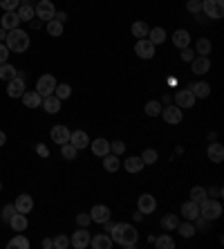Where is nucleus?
Returning <instances> with one entry per match:
<instances>
[{
	"mask_svg": "<svg viewBox=\"0 0 224 249\" xmlns=\"http://www.w3.org/2000/svg\"><path fill=\"white\" fill-rule=\"evenodd\" d=\"M110 238L119 247L135 249L139 243V231H137V227L130 225V222H115V227L110 229Z\"/></svg>",
	"mask_w": 224,
	"mask_h": 249,
	"instance_id": "f257e3e1",
	"label": "nucleus"
},
{
	"mask_svg": "<svg viewBox=\"0 0 224 249\" xmlns=\"http://www.w3.org/2000/svg\"><path fill=\"white\" fill-rule=\"evenodd\" d=\"M29 43H32V38H29V34L25 32V29L16 27V29H9V32H7L5 45L9 47V52H16V54L27 52V50H29Z\"/></svg>",
	"mask_w": 224,
	"mask_h": 249,
	"instance_id": "f03ea898",
	"label": "nucleus"
},
{
	"mask_svg": "<svg viewBox=\"0 0 224 249\" xmlns=\"http://www.w3.org/2000/svg\"><path fill=\"white\" fill-rule=\"evenodd\" d=\"M200 215L202 218H207L208 222L218 220L220 215H222V202L215 200V197H207V200H202L200 202Z\"/></svg>",
	"mask_w": 224,
	"mask_h": 249,
	"instance_id": "7ed1b4c3",
	"label": "nucleus"
},
{
	"mask_svg": "<svg viewBox=\"0 0 224 249\" xmlns=\"http://www.w3.org/2000/svg\"><path fill=\"white\" fill-rule=\"evenodd\" d=\"M34 14L40 23H50L54 18V14H56V7H54L52 0H38L34 7Z\"/></svg>",
	"mask_w": 224,
	"mask_h": 249,
	"instance_id": "20e7f679",
	"label": "nucleus"
},
{
	"mask_svg": "<svg viewBox=\"0 0 224 249\" xmlns=\"http://www.w3.org/2000/svg\"><path fill=\"white\" fill-rule=\"evenodd\" d=\"M202 12L211 20H220L224 18V0H202Z\"/></svg>",
	"mask_w": 224,
	"mask_h": 249,
	"instance_id": "39448f33",
	"label": "nucleus"
},
{
	"mask_svg": "<svg viewBox=\"0 0 224 249\" xmlns=\"http://www.w3.org/2000/svg\"><path fill=\"white\" fill-rule=\"evenodd\" d=\"M25 90H27V86H25V74L23 72H16V76H14L12 81H7V97L20 99Z\"/></svg>",
	"mask_w": 224,
	"mask_h": 249,
	"instance_id": "423d86ee",
	"label": "nucleus"
},
{
	"mask_svg": "<svg viewBox=\"0 0 224 249\" xmlns=\"http://www.w3.org/2000/svg\"><path fill=\"white\" fill-rule=\"evenodd\" d=\"M161 117H164V122H166L168 126H177V124H182V119H184V110L175 104H168L166 108H161Z\"/></svg>",
	"mask_w": 224,
	"mask_h": 249,
	"instance_id": "0eeeda50",
	"label": "nucleus"
},
{
	"mask_svg": "<svg viewBox=\"0 0 224 249\" xmlns=\"http://www.w3.org/2000/svg\"><path fill=\"white\" fill-rule=\"evenodd\" d=\"M90 238H92V233L87 231V227H79V229L69 236V247H74V249L90 247Z\"/></svg>",
	"mask_w": 224,
	"mask_h": 249,
	"instance_id": "6e6552de",
	"label": "nucleus"
},
{
	"mask_svg": "<svg viewBox=\"0 0 224 249\" xmlns=\"http://www.w3.org/2000/svg\"><path fill=\"white\" fill-rule=\"evenodd\" d=\"M54 88H56V79H54V74L38 76V81H36V92H38L40 97H50V94H54Z\"/></svg>",
	"mask_w": 224,
	"mask_h": 249,
	"instance_id": "1a4fd4ad",
	"label": "nucleus"
},
{
	"mask_svg": "<svg viewBox=\"0 0 224 249\" xmlns=\"http://www.w3.org/2000/svg\"><path fill=\"white\" fill-rule=\"evenodd\" d=\"M155 50H157V45H153L148 38H137V43H135V54L139 58H144V61H150V58L155 56Z\"/></svg>",
	"mask_w": 224,
	"mask_h": 249,
	"instance_id": "9d476101",
	"label": "nucleus"
},
{
	"mask_svg": "<svg viewBox=\"0 0 224 249\" xmlns=\"http://www.w3.org/2000/svg\"><path fill=\"white\" fill-rule=\"evenodd\" d=\"M137 211H141L144 215H150L157 211V197L150 193H141L137 197Z\"/></svg>",
	"mask_w": 224,
	"mask_h": 249,
	"instance_id": "9b49d317",
	"label": "nucleus"
},
{
	"mask_svg": "<svg viewBox=\"0 0 224 249\" xmlns=\"http://www.w3.org/2000/svg\"><path fill=\"white\" fill-rule=\"evenodd\" d=\"M195 94L190 92V88H186V90H177L175 92V106H179L182 110H186V108H195Z\"/></svg>",
	"mask_w": 224,
	"mask_h": 249,
	"instance_id": "f8f14e48",
	"label": "nucleus"
},
{
	"mask_svg": "<svg viewBox=\"0 0 224 249\" xmlns=\"http://www.w3.org/2000/svg\"><path fill=\"white\" fill-rule=\"evenodd\" d=\"M90 218H92V222H97V225H103L105 220L112 218V211H110V207H105V204H94V207L90 209Z\"/></svg>",
	"mask_w": 224,
	"mask_h": 249,
	"instance_id": "ddd939ff",
	"label": "nucleus"
},
{
	"mask_svg": "<svg viewBox=\"0 0 224 249\" xmlns=\"http://www.w3.org/2000/svg\"><path fill=\"white\" fill-rule=\"evenodd\" d=\"M69 133H72V130H69L65 124H56V126L50 130V137H52L54 144L61 146V144H68L69 142Z\"/></svg>",
	"mask_w": 224,
	"mask_h": 249,
	"instance_id": "4468645a",
	"label": "nucleus"
},
{
	"mask_svg": "<svg viewBox=\"0 0 224 249\" xmlns=\"http://www.w3.org/2000/svg\"><path fill=\"white\" fill-rule=\"evenodd\" d=\"M179 215H182L184 220L195 222V218H200V204L193 202V200H186V202L179 207Z\"/></svg>",
	"mask_w": 224,
	"mask_h": 249,
	"instance_id": "2eb2a0df",
	"label": "nucleus"
},
{
	"mask_svg": "<svg viewBox=\"0 0 224 249\" xmlns=\"http://www.w3.org/2000/svg\"><path fill=\"white\" fill-rule=\"evenodd\" d=\"M190 72L197 74V76L208 74V72H211V58L208 56H195L193 61H190Z\"/></svg>",
	"mask_w": 224,
	"mask_h": 249,
	"instance_id": "dca6fc26",
	"label": "nucleus"
},
{
	"mask_svg": "<svg viewBox=\"0 0 224 249\" xmlns=\"http://www.w3.org/2000/svg\"><path fill=\"white\" fill-rule=\"evenodd\" d=\"M172 45L177 47V50H184V47H190V41H193V36L189 34V29H175V34L171 36Z\"/></svg>",
	"mask_w": 224,
	"mask_h": 249,
	"instance_id": "f3484780",
	"label": "nucleus"
},
{
	"mask_svg": "<svg viewBox=\"0 0 224 249\" xmlns=\"http://www.w3.org/2000/svg\"><path fill=\"white\" fill-rule=\"evenodd\" d=\"M14 207H16L18 213H32V209H34V197L27 196V193H20V196L16 197V202H14Z\"/></svg>",
	"mask_w": 224,
	"mask_h": 249,
	"instance_id": "a211bd4d",
	"label": "nucleus"
},
{
	"mask_svg": "<svg viewBox=\"0 0 224 249\" xmlns=\"http://www.w3.org/2000/svg\"><path fill=\"white\" fill-rule=\"evenodd\" d=\"M69 144H74L79 151H83V148H87L90 146V135L86 133V130H72L69 133Z\"/></svg>",
	"mask_w": 224,
	"mask_h": 249,
	"instance_id": "6ab92c4d",
	"label": "nucleus"
},
{
	"mask_svg": "<svg viewBox=\"0 0 224 249\" xmlns=\"http://www.w3.org/2000/svg\"><path fill=\"white\" fill-rule=\"evenodd\" d=\"M112 238H110V233H94L92 238H90V247L92 249H112Z\"/></svg>",
	"mask_w": 224,
	"mask_h": 249,
	"instance_id": "aec40b11",
	"label": "nucleus"
},
{
	"mask_svg": "<svg viewBox=\"0 0 224 249\" xmlns=\"http://www.w3.org/2000/svg\"><path fill=\"white\" fill-rule=\"evenodd\" d=\"M207 155L213 164H222L224 162V146L220 144V142H213V144H208Z\"/></svg>",
	"mask_w": 224,
	"mask_h": 249,
	"instance_id": "412c9836",
	"label": "nucleus"
},
{
	"mask_svg": "<svg viewBox=\"0 0 224 249\" xmlns=\"http://www.w3.org/2000/svg\"><path fill=\"white\" fill-rule=\"evenodd\" d=\"M90 148L97 157H103L110 153V142L105 137H99V139H90Z\"/></svg>",
	"mask_w": 224,
	"mask_h": 249,
	"instance_id": "4be33fe9",
	"label": "nucleus"
},
{
	"mask_svg": "<svg viewBox=\"0 0 224 249\" xmlns=\"http://www.w3.org/2000/svg\"><path fill=\"white\" fill-rule=\"evenodd\" d=\"M123 168H126V173H132V175H137V173H141L146 168V164L141 162V157H126L123 160Z\"/></svg>",
	"mask_w": 224,
	"mask_h": 249,
	"instance_id": "5701e85b",
	"label": "nucleus"
},
{
	"mask_svg": "<svg viewBox=\"0 0 224 249\" xmlns=\"http://www.w3.org/2000/svg\"><path fill=\"white\" fill-rule=\"evenodd\" d=\"M20 99H23L25 108H32V110H34V108H40V104H43V97H40L36 90H25Z\"/></svg>",
	"mask_w": 224,
	"mask_h": 249,
	"instance_id": "b1692460",
	"label": "nucleus"
},
{
	"mask_svg": "<svg viewBox=\"0 0 224 249\" xmlns=\"http://www.w3.org/2000/svg\"><path fill=\"white\" fill-rule=\"evenodd\" d=\"M40 108H43L45 112H50V115H56V112H61V99H58L56 94L43 97V104H40Z\"/></svg>",
	"mask_w": 224,
	"mask_h": 249,
	"instance_id": "393cba45",
	"label": "nucleus"
},
{
	"mask_svg": "<svg viewBox=\"0 0 224 249\" xmlns=\"http://www.w3.org/2000/svg\"><path fill=\"white\" fill-rule=\"evenodd\" d=\"M0 27L7 29V32L20 27V18H18V14L16 12H5V16L0 18Z\"/></svg>",
	"mask_w": 224,
	"mask_h": 249,
	"instance_id": "a878e982",
	"label": "nucleus"
},
{
	"mask_svg": "<svg viewBox=\"0 0 224 249\" xmlns=\"http://www.w3.org/2000/svg\"><path fill=\"white\" fill-rule=\"evenodd\" d=\"M119 168H121V157L119 155H112V153L103 155V171L105 173H117Z\"/></svg>",
	"mask_w": 224,
	"mask_h": 249,
	"instance_id": "bb28decb",
	"label": "nucleus"
},
{
	"mask_svg": "<svg viewBox=\"0 0 224 249\" xmlns=\"http://www.w3.org/2000/svg\"><path fill=\"white\" fill-rule=\"evenodd\" d=\"M190 92L195 94V99H208L211 97V83L207 81H197L190 86Z\"/></svg>",
	"mask_w": 224,
	"mask_h": 249,
	"instance_id": "cd10ccee",
	"label": "nucleus"
},
{
	"mask_svg": "<svg viewBox=\"0 0 224 249\" xmlns=\"http://www.w3.org/2000/svg\"><path fill=\"white\" fill-rule=\"evenodd\" d=\"M9 227H12L14 231H25V229L29 227L27 215H25V213H18V211H16V213L9 218Z\"/></svg>",
	"mask_w": 224,
	"mask_h": 249,
	"instance_id": "c85d7f7f",
	"label": "nucleus"
},
{
	"mask_svg": "<svg viewBox=\"0 0 224 249\" xmlns=\"http://www.w3.org/2000/svg\"><path fill=\"white\" fill-rule=\"evenodd\" d=\"M16 14H18V18H20V23H32V18H36L34 7L29 5V2H20Z\"/></svg>",
	"mask_w": 224,
	"mask_h": 249,
	"instance_id": "c756f323",
	"label": "nucleus"
},
{
	"mask_svg": "<svg viewBox=\"0 0 224 249\" xmlns=\"http://www.w3.org/2000/svg\"><path fill=\"white\" fill-rule=\"evenodd\" d=\"M175 231L179 233L182 238H193L197 233V227H195V222H190V220H179V225H177V229Z\"/></svg>",
	"mask_w": 224,
	"mask_h": 249,
	"instance_id": "7c9ffc66",
	"label": "nucleus"
},
{
	"mask_svg": "<svg viewBox=\"0 0 224 249\" xmlns=\"http://www.w3.org/2000/svg\"><path fill=\"white\" fill-rule=\"evenodd\" d=\"M146 38H148L153 45H161V43L168 38V34H166V29H164V27H153L148 32V36H146Z\"/></svg>",
	"mask_w": 224,
	"mask_h": 249,
	"instance_id": "2f4dec72",
	"label": "nucleus"
},
{
	"mask_svg": "<svg viewBox=\"0 0 224 249\" xmlns=\"http://www.w3.org/2000/svg\"><path fill=\"white\" fill-rule=\"evenodd\" d=\"M153 245L157 249H175V238L171 233H161V236L153 238Z\"/></svg>",
	"mask_w": 224,
	"mask_h": 249,
	"instance_id": "473e14b6",
	"label": "nucleus"
},
{
	"mask_svg": "<svg viewBox=\"0 0 224 249\" xmlns=\"http://www.w3.org/2000/svg\"><path fill=\"white\" fill-rule=\"evenodd\" d=\"M7 247L9 249H29V240H27V236H25L23 231H16V236L7 243Z\"/></svg>",
	"mask_w": 224,
	"mask_h": 249,
	"instance_id": "72a5a7b5",
	"label": "nucleus"
},
{
	"mask_svg": "<svg viewBox=\"0 0 224 249\" xmlns=\"http://www.w3.org/2000/svg\"><path fill=\"white\" fill-rule=\"evenodd\" d=\"M159 225H161V229H164V231H175V229H177V225H179V215L166 213L159 220Z\"/></svg>",
	"mask_w": 224,
	"mask_h": 249,
	"instance_id": "f704fd0d",
	"label": "nucleus"
},
{
	"mask_svg": "<svg viewBox=\"0 0 224 249\" xmlns=\"http://www.w3.org/2000/svg\"><path fill=\"white\" fill-rule=\"evenodd\" d=\"M211 50H213V45H211V41H208V38H204V36H202V38H197V41H195V54H197V56H208V54H211Z\"/></svg>",
	"mask_w": 224,
	"mask_h": 249,
	"instance_id": "c9c22d12",
	"label": "nucleus"
},
{
	"mask_svg": "<svg viewBox=\"0 0 224 249\" xmlns=\"http://www.w3.org/2000/svg\"><path fill=\"white\" fill-rule=\"evenodd\" d=\"M130 32H132V36H135V38H146V36H148V32H150V27L144 23V20H135V23H132V27H130Z\"/></svg>",
	"mask_w": 224,
	"mask_h": 249,
	"instance_id": "e433bc0d",
	"label": "nucleus"
},
{
	"mask_svg": "<svg viewBox=\"0 0 224 249\" xmlns=\"http://www.w3.org/2000/svg\"><path fill=\"white\" fill-rule=\"evenodd\" d=\"M161 101H157V99H150V101H146V106H144V112L148 117H159L161 115Z\"/></svg>",
	"mask_w": 224,
	"mask_h": 249,
	"instance_id": "4c0bfd02",
	"label": "nucleus"
},
{
	"mask_svg": "<svg viewBox=\"0 0 224 249\" xmlns=\"http://www.w3.org/2000/svg\"><path fill=\"white\" fill-rule=\"evenodd\" d=\"M61 155H63V160H68V162H74L76 155H79V148H76L74 144H61Z\"/></svg>",
	"mask_w": 224,
	"mask_h": 249,
	"instance_id": "58836bf2",
	"label": "nucleus"
},
{
	"mask_svg": "<svg viewBox=\"0 0 224 249\" xmlns=\"http://www.w3.org/2000/svg\"><path fill=\"white\" fill-rule=\"evenodd\" d=\"M141 162H144L146 166H153V164L159 162V153H157L155 148H144V153H141Z\"/></svg>",
	"mask_w": 224,
	"mask_h": 249,
	"instance_id": "ea45409f",
	"label": "nucleus"
},
{
	"mask_svg": "<svg viewBox=\"0 0 224 249\" xmlns=\"http://www.w3.org/2000/svg\"><path fill=\"white\" fill-rule=\"evenodd\" d=\"M45 29H47V34L54 36V38H58V36H63V23H58L56 18H52L50 23H45Z\"/></svg>",
	"mask_w": 224,
	"mask_h": 249,
	"instance_id": "a19ab883",
	"label": "nucleus"
},
{
	"mask_svg": "<svg viewBox=\"0 0 224 249\" xmlns=\"http://www.w3.org/2000/svg\"><path fill=\"white\" fill-rule=\"evenodd\" d=\"M16 72H18V70L14 68L12 63H2V65H0V79H2V81H12L14 76H16Z\"/></svg>",
	"mask_w": 224,
	"mask_h": 249,
	"instance_id": "79ce46f5",
	"label": "nucleus"
},
{
	"mask_svg": "<svg viewBox=\"0 0 224 249\" xmlns=\"http://www.w3.org/2000/svg\"><path fill=\"white\" fill-rule=\"evenodd\" d=\"M54 94H56L61 101H65V99L72 97V88H69L68 83H56V88H54Z\"/></svg>",
	"mask_w": 224,
	"mask_h": 249,
	"instance_id": "37998d69",
	"label": "nucleus"
},
{
	"mask_svg": "<svg viewBox=\"0 0 224 249\" xmlns=\"http://www.w3.org/2000/svg\"><path fill=\"white\" fill-rule=\"evenodd\" d=\"M207 189H204V186H193V189H190V200H193V202H197L200 204L202 200H207Z\"/></svg>",
	"mask_w": 224,
	"mask_h": 249,
	"instance_id": "c03bdc74",
	"label": "nucleus"
},
{
	"mask_svg": "<svg viewBox=\"0 0 224 249\" xmlns=\"http://www.w3.org/2000/svg\"><path fill=\"white\" fill-rule=\"evenodd\" d=\"M69 247V236L68 233H58L54 238V249H68Z\"/></svg>",
	"mask_w": 224,
	"mask_h": 249,
	"instance_id": "a18cd8bd",
	"label": "nucleus"
},
{
	"mask_svg": "<svg viewBox=\"0 0 224 249\" xmlns=\"http://www.w3.org/2000/svg\"><path fill=\"white\" fill-rule=\"evenodd\" d=\"M110 153H112V155H123V153H126V144H123V142H121V139H117V142H110Z\"/></svg>",
	"mask_w": 224,
	"mask_h": 249,
	"instance_id": "49530a36",
	"label": "nucleus"
},
{
	"mask_svg": "<svg viewBox=\"0 0 224 249\" xmlns=\"http://www.w3.org/2000/svg\"><path fill=\"white\" fill-rule=\"evenodd\" d=\"M14 213H16V207H14V204H7V207L0 209V220L9 222V218H12Z\"/></svg>",
	"mask_w": 224,
	"mask_h": 249,
	"instance_id": "de8ad7c7",
	"label": "nucleus"
},
{
	"mask_svg": "<svg viewBox=\"0 0 224 249\" xmlns=\"http://www.w3.org/2000/svg\"><path fill=\"white\" fill-rule=\"evenodd\" d=\"M20 2H23V0H0V7H2L5 12H16Z\"/></svg>",
	"mask_w": 224,
	"mask_h": 249,
	"instance_id": "09e8293b",
	"label": "nucleus"
},
{
	"mask_svg": "<svg viewBox=\"0 0 224 249\" xmlns=\"http://www.w3.org/2000/svg\"><path fill=\"white\" fill-rule=\"evenodd\" d=\"M186 12L200 14L202 12V0H186Z\"/></svg>",
	"mask_w": 224,
	"mask_h": 249,
	"instance_id": "8fccbe9b",
	"label": "nucleus"
},
{
	"mask_svg": "<svg viewBox=\"0 0 224 249\" xmlns=\"http://www.w3.org/2000/svg\"><path fill=\"white\" fill-rule=\"evenodd\" d=\"M76 225H79V227H90V225H92L90 211H87V213H79V215H76Z\"/></svg>",
	"mask_w": 224,
	"mask_h": 249,
	"instance_id": "3c124183",
	"label": "nucleus"
},
{
	"mask_svg": "<svg viewBox=\"0 0 224 249\" xmlns=\"http://www.w3.org/2000/svg\"><path fill=\"white\" fill-rule=\"evenodd\" d=\"M179 56H182V61H184V63H190V61L195 58V56H193V50H190V47H184Z\"/></svg>",
	"mask_w": 224,
	"mask_h": 249,
	"instance_id": "603ef678",
	"label": "nucleus"
},
{
	"mask_svg": "<svg viewBox=\"0 0 224 249\" xmlns=\"http://www.w3.org/2000/svg\"><path fill=\"white\" fill-rule=\"evenodd\" d=\"M7 58H9V47L5 43H0V65L7 63Z\"/></svg>",
	"mask_w": 224,
	"mask_h": 249,
	"instance_id": "864d4df0",
	"label": "nucleus"
},
{
	"mask_svg": "<svg viewBox=\"0 0 224 249\" xmlns=\"http://www.w3.org/2000/svg\"><path fill=\"white\" fill-rule=\"evenodd\" d=\"M207 196H208V197H215V200H220V197H222V186H211V189L207 191Z\"/></svg>",
	"mask_w": 224,
	"mask_h": 249,
	"instance_id": "5fc2aeb1",
	"label": "nucleus"
},
{
	"mask_svg": "<svg viewBox=\"0 0 224 249\" xmlns=\"http://www.w3.org/2000/svg\"><path fill=\"white\" fill-rule=\"evenodd\" d=\"M36 155L38 157H50V148L45 144H36Z\"/></svg>",
	"mask_w": 224,
	"mask_h": 249,
	"instance_id": "6e6d98bb",
	"label": "nucleus"
},
{
	"mask_svg": "<svg viewBox=\"0 0 224 249\" xmlns=\"http://www.w3.org/2000/svg\"><path fill=\"white\" fill-rule=\"evenodd\" d=\"M54 18H56L58 23L65 25V20H68V12H56V14H54Z\"/></svg>",
	"mask_w": 224,
	"mask_h": 249,
	"instance_id": "4d7b16f0",
	"label": "nucleus"
},
{
	"mask_svg": "<svg viewBox=\"0 0 224 249\" xmlns=\"http://www.w3.org/2000/svg\"><path fill=\"white\" fill-rule=\"evenodd\" d=\"M43 247H45V249H52L54 247V240H52V238H45V240H43Z\"/></svg>",
	"mask_w": 224,
	"mask_h": 249,
	"instance_id": "13d9d810",
	"label": "nucleus"
},
{
	"mask_svg": "<svg viewBox=\"0 0 224 249\" xmlns=\"http://www.w3.org/2000/svg\"><path fill=\"white\" fill-rule=\"evenodd\" d=\"M141 218H144V213H141V211H135V215H132V220H135V222H139V220H141Z\"/></svg>",
	"mask_w": 224,
	"mask_h": 249,
	"instance_id": "bf43d9fd",
	"label": "nucleus"
},
{
	"mask_svg": "<svg viewBox=\"0 0 224 249\" xmlns=\"http://www.w3.org/2000/svg\"><path fill=\"white\" fill-rule=\"evenodd\" d=\"M5 38H7V29L0 27V43H5Z\"/></svg>",
	"mask_w": 224,
	"mask_h": 249,
	"instance_id": "052dcab7",
	"label": "nucleus"
},
{
	"mask_svg": "<svg viewBox=\"0 0 224 249\" xmlns=\"http://www.w3.org/2000/svg\"><path fill=\"white\" fill-rule=\"evenodd\" d=\"M5 144H7V135L0 130V146H5Z\"/></svg>",
	"mask_w": 224,
	"mask_h": 249,
	"instance_id": "680f3d73",
	"label": "nucleus"
},
{
	"mask_svg": "<svg viewBox=\"0 0 224 249\" xmlns=\"http://www.w3.org/2000/svg\"><path fill=\"white\" fill-rule=\"evenodd\" d=\"M0 191H2V182H0Z\"/></svg>",
	"mask_w": 224,
	"mask_h": 249,
	"instance_id": "e2e57ef3",
	"label": "nucleus"
}]
</instances>
